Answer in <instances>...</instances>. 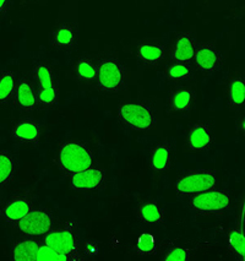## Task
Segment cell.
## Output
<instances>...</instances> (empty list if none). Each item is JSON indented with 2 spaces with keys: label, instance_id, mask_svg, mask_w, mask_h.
<instances>
[{
  "label": "cell",
  "instance_id": "1",
  "mask_svg": "<svg viewBox=\"0 0 245 261\" xmlns=\"http://www.w3.org/2000/svg\"><path fill=\"white\" fill-rule=\"evenodd\" d=\"M54 163L68 177L90 168L95 163V153L86 144L80 141H66L59 145Z\"/></svg>",
  "mask_w": 245,
  "mask_h": 261
},
{
  "label": "cell",
  "instance_id": "2",
  "mask_svg": "<svg viewBox=\"0 0 245 261\" xmlns=\"http://www.w3.org/2000/svg\"><path fill=\"white\" fill-rule=\"evenodd\" d=\"M43 244L54 249L59 254L64 255L68 261L85 260L80 250V245H78L75 221H68L60 228H53L47 234H44Z\"/></svg>",
  "mask_w": 245,
  "mask_h": 261
},
{
  "label": "cell",
  "instance_id": "3",
  "mask_svg": "<svg viewBox=\"0 0 245 261\" xmlns=\"http://www.w3.org/2000/svg\"><path fill=\"white\" fill-rule=\"evenodd\" d=\"M117 115L120 123L132 132H149V130L155 129L157 124L155 111L146 103H120Z\"/></svg>",
  "mask_w": 245,
  "mask_h": 261
},
{
  "label": "cell",
  "instance_id": "4",
  "mask_svg": "<svg viewBox=\"0 0 245 261\" xmlns=\"http://www.w3.org/2000/svg\"><path fill=\"white\" fill-rule=\"evenodd\" d=\"M189 207L196 215L221 216L231 207V195L213 188L190 196Z\"/></svg>",
  "mask_w": 245,
  "mask_h": 261
},
{
  "label": "cell",
  "instance_id": "5",
  "mask_svg": "<svg viewBox=\"0 0 245 261\" xmlns=\"http://www.w3.org/2000/svg\"><path fill=\"white\" fill-rule=\"evenodd\" d=\"M97 87L105 93H117L125 87V69L117 58L108 57L97 65Z\"/></svg>",
  "mask_w": 245,
  "mask_h": 261
},
{
  "label": "cell",
  "instance_id": "6",
  "mask_svg": "<svg viewBox=\"0 0 245 261\" xmlns=\"http://www.w3.org/2000/svg\"><path fill=\"white\" fill-rule=\"evenodd\" d=\"M217 178L213 171L196 169L187 172L175 183V193L179 196H192L216 188Z\"/></svg>",
  "mask_w": 245,
  "mask_h": 261
},
{
  "label": "cell",
  "instance_id": "7",
  "mask_svg": "<svg viewBox=\"0 0 245 261\" xmlns=\"http://www.w3.org/2000/svg\"><path fill=\"white\" fill-rule=\"evenodd\" d=\"M56 218L50 211L44 208H32L25 217L21 218L15 227L22 234L44 236L54 228Z\"/></svg>",
  "mask_w": 245,
  "mask_h": 261
},
{
  "label": "cell",
  "instance_id": "8",
  "mask_svg": "<svg viewBox=\"0 0 245 261\" xmlns=\"http://www.w3.org/2000/svg\"><path fill=\"white\" fill-rule=\"evenodd\" d=\"M105 181H107V177L103 169L92 166L83 172L71 175L69 184L74 190L92 191L104 188Z\"/></svg>",
  "mask_w": 245,
  "mask_h": 261
},
{
  "label": "cell",
  "instance_id": "9",
  "mask_svg": "<svg viewBox=\"0 0 245 261\" xmlns=\"http://www.w3.org/2000/svg\"><path fill=\"white\" fill-rule=\"evenodd\" d=\"M193 60L199 70L211 75L221 68L223 58L214 45L205 43L196 48Z\"/></svg>",
  "mask_w": 245,
  "mask_h": 261
},
{
  "label": "cell",
  "instance_id": "10",
  "mask_svg": "<svg viewBox=\"0 0 245 261\" xmlns=\"http://www.w3.org/2000/svg\"><path fill=\"white\" fill-rule=\"evenodd\" d=\"M213 144V135L206 123H196L190 126L186 136V146L192 152L210 150Z\"/></svg>",
  "mask_w": 245,
  "mask_h": 261
},
{
  "label": "cell",
  "instance_id": "11",
  "mask_svg": "<svg viewBox=\"0 0 245 261\" xmlns=\"http://www.w3.org/2000/svg\"><path fill=\"white\" fill-rule=\"evenodd\" d=\"M33 208L32 201L26 196H19L5 202L0 208V217L9 224L17 223Z\"/></svg>",
  "mask_w": 245,
  "mask_h": 261
},
{
  "label": "cell",
  "instance_id": "12",
  "mask_svg": "<svg viewBox=\"0 0 245 261\" xmlns=\"http://www.w3.org/2000/svg\"><path fill=\"white\" fill-rule=\"evenodd\" d=\"M135 216L142 223L159 226L165 223L166 214L162 206L156 200H145L139 202L135 210Z\"/></svg>",
  "mask_w": 245,
  "mask_h": 261
},
{
  "label": "cell",
  "instance_id": "13",
  "mask_svg": "<svg viewBox=\"0 0 245 261\" xmlns=\"http://www.w3.org/2000/svg\"><path fill=\"white\" fill-rule=\"evenodd\" d=\"M13 136L21 144L37 146L41 140V127L36 121H19L13 126Z\"/></svg>",
  "mask_w": 245,
  "mask_h": 261
},
{
  "label": "cell",
  "instance_id": "14",
  "mask_svg": "<svg viewBox=\"0 0 245 261\" xmlns=\"http://www.w3.org/2000/svg\"><path fill=\"white\" fill-rule=\"evenodd\" d=\"M15 105L23 112H31L37 107V96H36L33 85L27 79H22L15 89Z\"/></svg>",
  "mask_w": 245,
  "mask_h": 261
},
{
  "label": "cell",
  "instance_id": "15",
  "mask_svg": "<svg viewBox=\"0 0 245 261\" xmlns=\"http://www.w3.org/2000/svg\"><path fill=\"white\" fill-rule=\"evenodd\" d=\"M195 49L196 45L193 36L190 33H181L175 39L172 58L175 63L189 64L194 59Z\"/></svg>",
  "mask_w": 245,
  "mask_h": 261
},
{
  "label": "cell",
  "instance_id": "16",
  "mask_svg": "<svg viewBox=\"0 0 245 261\" xmlns=\"http://www.w3.org/2000/svg\"><path fill=\"white\" fill-rule=\"evenodd\" d=\"M172 166V146L168 142L157 144L151 151L150 168L153 172L162 173L168 171Z\"/></svg>",
  "mask_w": 245,
  "mask_h": 261
},
{
  "label": "cell",
  "instance_id": "17",
  "mask_svg": "<svg viewBox=\"0 0 245 261\" xmlns=\"http://www.w3.org/2000/svg\"><path fill=\"white\" fill-rule=\"evenodd\" d=\"M166 56V47L162 44H151V43H142L138 45L136 49V58L142 65L153 66L157 65L159 62L165 59Z\"/></svg>",
  "mask_w": 245,
  "mask_h": 261
},
{
  "label": "cell",
  "instance_id": "18",
  "mask_svg": "<svg viewBox=\"0 0 245 261\" xmlns=\"http://www.w3.org/2000/svg\"><path fill=\"white\" fill-rule=\"evenodd\" d=\"M76 42V31L71 25H62L52 36V45L57 50H70Z\"/></svg>",
  "mask_w": 245,
  "mask_h": 261
},
{
  "label": "cell",
  "instance_id": "19",
  "mask_svg": "<svg viewBox=\"0 0 245 261\" xmlns=\"http://www.w3.org/2000/svg\"><path fill=\"white\" fill-rule=\"evenodd\" d=\"M41 243L35 239H22L14 243L13 260L14 261H36Z\"/></svg>",
  "mask_w": 245,
  "mask_h": 261
},
{
  "label": "cell",
  "instance_id": "20",
  "mask_svg": "<svg viewBox=\"0 0 245 261\" xmlns=\"http://www.w3.org/2000/svg\"><path fill=\"white\" fill-rule=\"evenodd\" d=\"M243 224L239 223L229 230L228 242H227L229 253L240 261L245 260V233Z\"/></svg>",
  "mask_w": 245,
  "mask_h": 261
},
{
  "label": "cell",
  "instance_id": "21",
  "mask_svg": "<svg viewBox=\"0 0 245 261\" xmlns=\"http://www.w3.org/2000/svg\"><path fill=\"white\" fill-rule=\"evenodd\" d=\"M194 99V93L190 89L183 87L174 92H172L169 97L168 107L169 111L174 112V113H181V112H187L192 108Z\"/></svg>",
  "mask_w": 245,
  "mask_h": 261
},
{
  "label": "cell",
  "instance_id": "22",
  "mask_svg": "<svg viewBox=\"0 0 245 261\" xmlns=\"http://www.w3.org/2000/svg\"><path fill=\"white\" fill-rule=\"evenodd\" d=\"M228 105L233 108H243L245 105L244 76H234L228 83Z\"/></svg>",
  "mask_w": 245,
  "mask_h": 261
},
{
  "label": "cell",
  "instance_id": "23",
  "mask_svg": "<svg viewBox=\"0 0 245 261\" xmlns=\"http://www.w3.org/2000/svg\"><path fill=\"white\" fill-rule=\"evenodd\" d=\"M15 177V161L10 153L0 150V190L7 188Z\"/></svg>",
  "mask_w": 245,
  "mask_h": 261
},
{
  "label": "cell",
  "instance_id": "24",
  "mask_svg": "<svg viewBox=\"0 0 245 261\" xmlns=\"http://www.w3.org/2000/svg\"><path fill=\"white\" fill-rule=\"evenodd\" d=\"M158 251V243L151 233H141L135 244V253L138 256H153Z\"/></svg>",
  "mask_w": 245,
  "mask_h": 261
},
{
  "label": "cell",
  "instance_id": "25",
  "mask_svg": "<svg viewBox=\"0 0 245 261\" xmlns=\"http://www.w3.org/2000/svg\"><path fill=\"white\" fill-rule=\"evenodd\" d=\"M15 89H16V81H15L14 72H3L0 75V106L7 103L10 98H13Z\"/></svg>",
  "mask_w": 245,
  "mask_h": 261
},
{
  "label": "cell",
  "instance_id": "26",
  "mask_svg": "<svg viewBox=\"0 0 245 261\" xmlns=\"http://www.w3.org/2000/svg\"><path fill=\"white\" fill-rule=\"evenodd\" d=\"M75 75L84 81H93L97 76V65L87 58H80L75 64Z\"/></svg>",
  "mask_w": 245,
  "mask_h": 261
},
{
  "label": "cell",
  "instance_id": "27",
  "mask_svg": "<svg viewBox=\"0 0 245 261\" xmlns=\"http://www.w3.org/2000/svg\"><path fill=\"white\" fill-rule=\"evenodd\" d=\"M37 103L44 107H53L58 102V89H57L56 85L48 87H39L37 93Z\"/></svg>",
  "mask_w": 245,
  "mask_h": 261
},
{
  "label": "cell",
  "instance_id": "28",
  "mask_svg": "<svg viewBox=\"0 0 245 261\" xmlns=\"http://www.w3.org/2000/svg\"><path fill=\"white\" fill-rule=\"evenodd\" d=\"M192 76V68L189 64L173 63L166 69V77L168 80H186Z\"/></svg>",
  "mask_w": 245,
  "mask_h": 261
},
{
  "label": "cell",
  "instance_id": "29",
  "mask_svg": "<svg viewBox=\"0 0 245 261\" xmlns=\"http://www.w3.org/2000/svg\"><path fill=\"white\" fill-rule=\"evenodd\" d=\"M36 80L39 85V87H48L54 85V75L52 69L44 64H38L36 65L35 71H33Z\"/></svg>",
  "mask_w": 245,
  "mask_h": 261
},
{
  "label": "cell",
  "instance_id": "30",
  "mask_svg": "<svg viewBox=\"0 0 245 261\" xmlns=\"http://www.w3.org/2000/svg\"><path fill=\"white\" fill-rule=\"evenodd\" d=\"M192 256V249L174 247L169 249L165 256L162 257L163 261H189Z\"/></svg>",
  "mask_w": 245,
  "mask_h": 261
},
{
  "label": "cell",
  "instance_id": "31",
  "mask_svg": "<svg viewBox=\"0 0 245 261\" xmlns=\"http://www.w3.org/2000/svg\"><path fill=\"white\" fill-rule=\"evenodd\" d=\"M43 260H50V261H68V259L64 255L59 254L54 249L45 244H41L38 249L37 256H36V261H43Z\"/></svg>",
  "mask_w": 245,
  "mask_h": 261
},
{
  "label": "cell",
  "instance_id": "32",
  "mask_svg": "<svg viewBox=\"0 0 245 261\" xmlns=\"http://www.w3.org/2000/svg\"><path fill=\"white\" fill-rule=\"evenodd\" d=\"M8 8V0H0V14L5 13Z\"/></svg>",
  "mask_w": 245,
  "mask_h": 261
}]
</instances>
